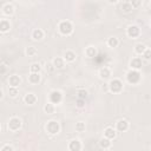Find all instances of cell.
I'll return each instance as SVG.
<instances>
[{
  "label": "cell",
  "mask_w": 151,
  "mask_h": 151,
  "mask_svg": "<svg viewBox=\"0 0 151 151\" xmlns=\"http://www.w3.org/2000/svg\"><path fill=\"white\" fill-rule=\"evenodd\" d=\"M73 24L70 21V20H61L59 24H58V32L64 35V37H67V35H71L73 33Z\"/></svg>",
  "instance_id": "6da1fadb"
},
{
  "label": "cell",
  "mask_w": 151,
  "mask_h": 151,
  "mask_svg": "<svg viewBox=\"0 0 151 151\" xmlns=\"http://www.w3.org/2000/svg\"><path fill=\"white\" fill-rule=\"evenodd\" d=\"M124 88V84L119 78H113L109 81V91L113 94H119Z\"/></svg>",
  "instance_id": "7a4b0ae2"
},
{
  "label": "cell",
  "mask_w": 151,
  "mask_h": 151,
  "mask_svg": "<svg viewBox=\"0 0 151 151\" xmlns=\"http://www.w3.org/2000/svg\"><path fill=\"white\" fill-rule=\"evenodd\" d=\"M142 80V74L137 70H130L126 72V81L131 85H138Z\"/></svg>",
  "instance_id": "3957f363"
},
{
  "label": "cell",
  "mask_w": 151,
  "mask_h": 151,
  "mask_svg": "<svg viewBox=\"0 0 151 151\" xmlns=\"http://www.w3.org/2000/svg\"><path fill=\"white\" fill-rule=\"evenodd\" d=\"M45 130H46V132H47L48 134L55 136V134H58V133L60 132V124H59L57 120L51 119V120H48V122L46 123Z\"/></svg>",
  "instance_id": "277c9868"
},
{
  "label": "cell",
  "mask_w": 151,
  "mask_h": 151,
  "mask_svg": "<svg viewBox=\"0 0 151 151\" xmlns=\"http://www.w3.org/2000/svg\"><path fill=\"white\" fill-rule=\"evenodd\" d=\"M22 126V122L19 117H12L9 118L8 123H7V129L11 131V132H17L21 129Z\"/></svg>",
  "instance_id": "5b68a950"
},
{
  "label": "cell",
  "mask_w": 151,
  "mask_h": 151,
  "mask_svg": "<svg viewBox=\"0 0 151 151\" xmlns=\"http://www.w3.org/2000/svg\"><path fill=\"white\" fill-rule=\"evenodd\" d=\"M63 92L59 91V90H53L50 92L48 94V101L54 104V105H59L61 101H63Z\"/></svg>",
  "instance_id": "8992f818"
},
{
  "label": "cell",
  "mask_w": 151,
  "mask_h": 151,
  "mask_svg": "<svg viewBox=\"0 0 151 151\" xmlns=\"http://www.w3.org/2000/svg\"><path fill=\"white\" fill-rule=\"evenodd\" d=\"M126 35L131 39H137L140 35V28L137 25H130L126 28Z\"/></svg>",
  "instance_id": "52a82bcc"
},
{
  "label": "cell",
  "mask_w": 151,
  "mask_h": 151,
  "mask_svg": "<svg viewBox=\"0 0 151 151\" xmlns=\"http://www.w3.org/2000/svg\"><path fill=\"white\" fill-rule=\"evenodd\" d=\"M143 59H142V57H134V58H132L131 60H130V68L131 70H137V71H139V70H142V67H143Z\"/></svg>",
  "instance_id": "ba28073f"
},
{
  "label": "cell",
  "mask_w": 151,
  "mask_h": 151,
  "mask_svg": "<svg viewBox=\"0 0 151 151\" xmlns=\"http://www.w3.org/2000/svg\"><path fill=\"white\" fill-rule=\"evenodd\" d=\"M129 127H130V123L126 120V119H119L117 123H116V130L118 131V132H125V131H127L129 130Z\"/></svg>",
  "instance_id": "9c48e42d"
},
{
  "label": "cell",
  "mask_w": 151,
  "mask_h": 151,
  "mask_svg": "<svg viewBox=\"0 0 151 151\" xmlns=\"http://www.w3.org/2000/svg\"><path fill=\"white\" fill-rule=\"evenodd\" d=\"M1 12H2V14L6 15V17H12V15L15 13V7H14L11 2H6V4L2 6Z\"/></svg>",
  "instance_id": "30bf717a"
},
{
  "label": "cell",
  "mask_w": 151,
  "mask_h": 151,
  "mask_svg": "<svg viewBox=\"0 0 151 151\" xmlns=\"http://www.w3.org/2000/svg\"><path fill=\"white\" fill-rule=\"evenodd\" d=\"M67 149L70 151H80L83 149L81 142L79 139H72V140H70V143L67 145Z\"/></svg>",
  "instance_id": "8fae6325"
},
{
  "label": "cell",
  "mask_w": 151,
  "mask_h": 151,
  "mask_svg": "<svg viewBox=\"0 0 151 151\" xmlns=\"http://www.w3.org/2000/svg\"><path fill=\"white\" fill-rule=\"evenodd\" d=\"M38 101V97L33 92H28L24 96V103L27 105H34Z\"/></svg>",
  "instance_id": "7c38bea8"
},
{
  "label": "cell",
  "mask_w": 151,
  "mask_h": 151,
  "mask_svg": "<svg viewBox=\"0 0 151 151\" xmlns=\"http://www.w3.org/2000/svg\"><path fill=\"white\" fill-rule=\"evenodd\" d=\"M31 37H32V39H33L34 41H40V40H42L44 37H45V32H44L41 28H34V29L32 31Z\"/></svg>",
  "instance_id": "4fadbf2b"
},
{
  "label": "cell",
  "mask_w": 151,
  "mask_h": 151,
  "mask_svg": "<svg viewBox=\"0 0 151 151\" xmlns=\"http://www.w3.org/2000/svg\"><path fill=\"white\" fill-rule=\"evenodd\" d=\"M20 84H21V78H20V76H18V74H12V76H9V78H8V85H9V86L19 87Z\"/></svg>",
  "instance_id": "5bb4252c"
},
{
  "label": "cell",
  "mask_w": 151,
  "mask_h": 151,
  "mask_svg": "<svg viewBox=\"0 0 151 151\" xmlns=\"http://www.w3.org/2000/svg\"><path fill=\"white\" fill-rule=\"evenodd\" d=\"M64 60H65V63H73V61H76V59H77V54H76V52L74 51H72V50H67L65 53H64Z\"/></svg>",
  "instance_id": "9a60e30c"
},
{
  "label": "cell",
  "mask_w": 151,
  "mask_h": 151,
  "mask_svg": "<svg viewBox=\"0 0 151 151\" xmlns=\"http://www.w3.org/2000/svg\"><path fill=\"white\" fill-rule=\"evenodd\" d=\"M98 76H99V78L103 79V80L109 79V78L111 77V68L107 67V66L101 67V68L99 70V72H98Z\"/></svg>",
  "instance_id": "2e32d148"
},
{
  "label": "cell",
  "mask_w": 151,
  "mask_h": 151,
  "mask_svg": "<svg viewBox=\"0 0 151 151\" xmlns=\"http://www.w3.org/2000/svg\"><path fill=\"white\" fill-rule=\"evenodd\" d=\"M104 137H106V138L113 140V139L117 137V130H116L114 127H111V126L105 127V130H104Z\"/></svg>",
  "instance_id": "e0dca14e"
},
{
  "label": "cell",
  "mask_w": 151,
  "mask_h": 151,
  "mask_svg": "<svg viewBox=\"0 0 151 151\" xmlns=\"http://www.w3.org/2000/svg\"><path fill=\"white\" fill-rule=\"evenodd\" d=\"M12 25L8 19H0V33H7L9 32Z\"/></svg>",
  "instance_id": "ac0fdd59"
},
{
  "label": "cell",
  "mask_w": 151,
  "mask_h": 151,
  "mask_svg": "<svg viewBox=\"0 0 151 151\" xmlns=\"http://www.w3.org/2000/svg\"><path fill=\"white\" fill-rule=\"evenodd\" d=\"M41 80V76L40 73H35V72H31L28 74V83L32 84V85H37L39 84Z\"/></svg>",
  "instance_id": "d6986e66"
},
{
  "label": "cell",
  "mask_w": 151,
  "mask_h": 151,
  "mask_svg": "<svg viewBox=\"0 0 151 151\" xmlns=\"http://www.w3.org/2000/svg\"><path fill=\"white\" fill-rule=\"evenodd\" d=\"M85 55H86V58H88V59H92V58H94L96 55H97V53H98V51H97V47L96 46H87L86 48H85Z\"/></svg>",
  "instance_id": "ffe728a7"
},
{
  "label": "cell",
  "mask_w": 151,
  "mask_h": 151,
  "mask_svg": "<svg viewBox=\"0 0 151 151\" xmlns=\"http://www.w3.org/2000/svg\"><path fill=\"white\" fill-rule=\"evenodd\" d=\"M52 64L54 66L55 70H61L65 67V60L63 57H55L53 60H52Z\"/></svg>",
  "instance_id": "44dd1931"
},
{
  "label": "cell",
  "mask_w": 151,
  "mask_h": 151,
  "mask_svg": "<svg viewBox=\"0 0 151 151\" xmlns=\"http://www.w3.org/2000/svg\"><path fill=\"white\" fill-rule=\"evenodd\" d=\"M99 146H100L101 149H104V150L111 149L112 142H111V139H109V138H106V137H103V138H100V140H99Z\"/></svg>",
  "instance_id": "7402d4cb"
},
{
  "label": "cell",
  "mask_w": 151,
  "mask_h": 151,
  "mask_svg": "<svg viewBox=\"0 0 151 151\" xmlns=\"http://www.w3.org/2000/svg\"><path fill=\"white\" fill-rule=\"evenodd\" d=\"M42 110H44V112H45L46 114H53L54 111H55V105L52 104V103H50V101H47V103L44 105Z\"/></svg>",
  "instance_id": "603a6c76"
},
{
  "label": "cell",
  "mask_w": 151,
  "mask_h": 151,
  "mask_svg": "<svg viewBox=\"0 0 151 151\" xmlns=\"http://www.w3.org/2000/svg\"><path fill=\"white\" fill-rule=\"evenodd\" d=\"M146 45L145 44H142V42H138V44H136L134 45V48H133V51H134V53L137 54V55H142L143 54V52L146 50Z\"/></svg>",
  "instance_id": "cb8c5ba5"
},
{
  "label": "cell",
  "mask_w": 151,
  "mask_h": 151,
  "mask_svg": "<svg viewBox=\"0 0 151 151\" xmlns=\"http://www.w3.org/2000/svg\"><path fill=\"white\" fill-rule=\"evenodd\" d=\"M106 44H107L109 47H111V48H116V47H118V45H119V40H118L117 37H110V38L107 39Z\"/></svg>",
  "instance_id": "d4e9b609"
},
{
  "label": "cell",
  "mask_w": 151,
  "mask_h": 151,
  "mask_svg": "<svg viewBox=\"0 0 151 151\" xmlns=\"http://www.w3.org/2000/svg\"><path fill=\"white\" fill-rule=\"evenodd\" d=\"M25 53H26L27 57H34V55L38 53V50H37V47H34V46H28V47H26Z\"/></svg>",
  "instance_id": "484cf974"
},
{
  "label": "cell",
  "mask_w": 151,
  "mask_h": 151,
  "mask_svg": "<svg viewBox=\"0 0 151 151\" xmlns=\"http://www.w3.org/2000/svg\"><path fill=\"white\" fill-rule=\"evenodd\" d=\"M132 11H133V7L131 6L130 2H124V4L122 5V12H123V13L129 14V13H131Z\"/></svg>",
  "instance_id": "4316f807"
},
{
  "label": "cell",
  "mask_w": 151,
  "mask_h": 151,
  "mask_svg": "<svg viewBox=\"0 0 151 151\" xmlns=\"http://www.w3.org/2000/svg\"><path fill=\"white\" fill-rule=\"evenodd\" d=\"M87 97H88V92L85 88L77 90V98H79V99H86Z\"/></svg>",
  "instance_id": "83f0119b"
},
{
  "label": "cell",
  "mask_w": 151,
  "mask_h": 151,
  "mask_svg": "<svg viewBox=\"0 0 151 151\" xmlns=\"http://www.w3.org/2000/svg\"><path fill=\"white\" fill-rule=\"evenodd\" d=\"M29 72H35V73H40L41 72V65L39 63H33L29 66Z\"/></svg>",
  "instance_id": "f1b7e54d"
},
{
  "label": "cell",
  "mask_w": 151,
  "mask_h": 151,
  "mask_svg": "<svg viewBox=\"0 0 151 151\" xmlns=\"http://www.w3.org/2000/svg\"><path fill=\"white\" fill-rule=\"evenodd\" d=\"M86 130V124L84 122H78L76 123V131L77 132H84Z\"/></svg>",
  "instance_id": "f546056e"
},
{
  "label": "cell",
  "mask_w": 151,
  "mask_h": 151,
  "mask_svg": "<svg viewBox=\"0 0 151 151\" xmlns=\"http://www.w3.org/2000/svg\"><path fill=\"white\" fill-rule=\"evenodd\" d=\"M8 94H9V97H12V98H15V97L19 94V90H18V87H13V86H9V87H8Z\"/></svg>",
  "instance_id": "4dcf8cb0"
},
{
  "label": "cell",
  "mask_w": 151,
  "mask_h": 151,
  "mask_svg": "<svg viewBox=\"0 0 151 151\" xmlns=\"http://www.w3.org/2000/svg\"><path fill=\"white\" fill-rule=\"evenodd\" d=\"M150 58H151V50L149 48V47H146V50L143 52V54H142V59H145V60H150Z\"/></svg>",
  "instance_id": "1f68e13d"
},
{
  "label": "cell",
  "mask_w": 151,
  "mask_h": 151,
  "mask_svg": "<svg viewBox=\"0 0 151 151\" xmlns=\"http://www.w3.org/2000/svg\"><path fill=\"white\" fill-rule=\"evenodd\" d=\"M130 4H131V6L133 8H139L142 6V4H143V0H131Z\"/></svg>",
  "instance_id": "d6a6232c"
},
{
  "label": "cell",
  "mask_w": 151,
  "mask_h": 151,
  "mask_svg": "<svg viewBox=\"0 0 151 151\" xmlns=\"http://www.w3.org/2000/svg\"><path fill=\"white\" fill-rule=\"evenodd\" d=\"M0 150H1V151H13V150H14V146L11 145V144H5V145H2V146L0 147Z\"/></svg>",
  "instance_id": "836d02e7"
},
{
  "label": "cell",
  "mask_w": 151,
  "mask_h": 151,
  "mask_svg": "<svg viewBox=\"0 0 151 151\" xmlns=\"http://www.w3.org/2000/svg\"><path fill=\"white\" fill-rule=\"evenodd\" d=\"M45 70L47 71V72H53L55 68H54V66H53V64H52V61L51 63H46L45 64Z\"/></svg>",
  "instance_id": "e575fe53"
},
{
  "label": "cell",
  "mask_w": 151,
  "mask_h": 151,
  "mask_svg": "<svg viewBox=\"0 0 151 151\" xmlns=\"http://www.w3.org/2000/svg\"><path fill=\"white\" fill-rule=\"evenodd\" d=\"M77 107H79V109H83L84 106H85V99H79V98H77Z\"/></svg>",
  "instance_id": "d590c367"
},
{
  "label": "cell",
  "mask_w": 151,
  "mask_h": 151,
  "mask_svg": "<svg viewBox=\"0 0 151 151\" xmlns=\"http://www.w3.org/2000/svg\"><path fill=\"white\" fill-rule=\"evenodd\" d=\"M7 66L5 65V64H0V76H2V74H5V73H7Z\"/></svg>",
  "instance_id": "8d00e7d4"
},
{
  "label": "cell",
  "mask_w": 151,
  "mask_h": 151,
  "mask_svg": "<svg viewBox=\"0 0 151 151\" xmlns=\"http://www.w3.org/2000/svg\"><path fill=\"white\" fill-rule=\"evenodd\" d=\"M106 1H107L109 4H111V5H116V4H117L119 0H106Z\"/></svg>",
  "instance_id": "74e56055"
},
{
  "label": "cell",
  "mask_w": 151,
  "mask_h": 151,
  "mask_svg": "<svg viewBox=\"0 0 151 151\" xmlns=\"http://www.w3.org/2000/svg\"><path fill=\"white\" fill-rule=\"evenodd\" d=\"M4 98V91L0 88V99H2Z\"/></svg>",
  "instance_id": "f35d334b"
},
{
  "label": "cell",
  "mask_w": 151,
  "mask_h": 151,
  "mask_svg": "<svg viewBox=\"0 0 151 151\" xmlns=\"http://www.w3.org/2000/svg\"><path fill=\"white\" fill-rule=\"evenodd\" d=\"M0 132H1V125H0Z\"/></svg>",
  "instance_id": "ab89813d"
}]
</instances>
